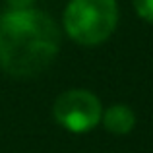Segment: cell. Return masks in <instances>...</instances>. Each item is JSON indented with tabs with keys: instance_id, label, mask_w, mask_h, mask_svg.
<instances>
[{
	"instance_id": "obj_5",
	"label": "cell",
	"mask_w": 153,
	"mask_h": 153,
	"mask_svg": "<svg viewBox=\"0 0 153 153\" xmlns=\"http://www.w3.org/2000/svg\"><path fill=\"white\" fill-rule=\"evenodd\" d=\"M134 8L142 19L153 23V0H134Z\"/></svg>"
},
{
	"instance_id": "obj_6",
	"label": "cell",
	"mask_w": 153,
	"mask_h": 153,
	"mask_svg": "<svg viewBox=\"0 0 153 153\" xmlns=\"http://www.w3.org/2000/svg\"><path fill=\"white\" fill-rule=\"evenodd\" d=\"M6 2L12 6V10H25V8H29L35 0H6Z\"/></svg>"
},
{
	"instance_id": "obj_1",
	"label": "cell",
	"mask_w": 153,
	"mask_h": 153,
	"mask_svg": "<svg viewBox=\"0 0 153 153\" xmlns=\"http://www.w3.org/2000/svg\"><path fill=\"white\" fill-rule=\"evenodd\" d=\"M60 49V31L49 14L33 8L0 18V68L16 78H33L51 66Z\"/></svg>"
},
{
	"instance_id": "obj_2",
	"label": "cell",
	"mask_w": 153,
	"mask_h": 153,
	"mask_svg": "<svg viewBox=\"0 0 153 153\" xmlns=\"http://www.w3.org/2000/svg\"><path fill=\"white\" fill-rule=\"evenodd\" d=\"M118 22L116 0H70L64 29L79 45H99L111 37Z\"/></svg>"
},
{
	"instance_id": "obj_3",
	"label": "cell",
	"mask_w": 153,
	"mask_h": 153,
	"mask_svg": "<svg viewBox=\"0 0 153 153\" xmlns=\"http://www.w3.org/2000/svg\"><path fill=\"white\" fill-rule=\"evenodd\" d=\"M103 108L99 99L85 89H70L54 101V118L68 132L83 134L99 124Z\"/></svg>"
},
{
	"instance_id": "obj_4",
	"label": "cell",
	"mask_w": 153,
	"mask_h": 153,
	"mask_svg": "<svg viewBox=\"0 0 153 153\" xmlns=\"http://www.w3.org/2000/svg\"><path fill=\"white\" fill-rule=\"evenodd\" d=\"M103 124L111 134L114 136H126L136 126V114L126 105H111L103 112Z\"/></svg>"
}]
</instances>
